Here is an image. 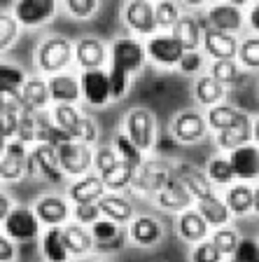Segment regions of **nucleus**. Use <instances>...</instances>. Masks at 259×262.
Wrapping results in <instances>:
<instances>
[{
	"mask_svg": "<svg viewBox=\"0 0 259 262\" xmlns=\"http://www.w3.org/2000/svg\"><path fill=\"white\" fill-rule=\"evenodd\" d=\"M59 10V0H16L14 3V19L19 26L38 28L52 21Z\"/></svg>",
	"mask_w": 259,
	"mask_h": 262,
	"instance_id": "9d476101",
	"label": "nucleus"
},
{
	"mask_svg": "<svg viewBox=\"0 0 259 262\" xmlns=\"http://www.w3.org/2000/svg\"><path fill=\"white\" fill-rule=\"evenodd\" d=\"M171 131H173V136H175V141L184 143V145L203 141L205 134H208L205 115H201L199 110H180V113L173 117Z\"/></svg>",
	"mask_w": 259,
	"mask_h": 262,
	"instance_id": "f8f14e48",
	"label": "nucleus"
},
{
	"mask_svg": "<svg viewBox=\"0 0 259 262\" xmlns=\"http://www.w3.org/2000/svg\"><path fill=\"white\" fill-rule=\"evenodd\" d=\"M112 147L117 150L119 159H122V162H126V164H131L133 169H138V166L145 162V159H143V150L135 145L129 136H126L124 131H119L117 136H114V145Z\"/></svg>",
	"mask_w": 259,
	"mask_h": 262,
	"instance_id": "a19ab883",
	"label": "nucleus"
},
{
	"mask_svg": "<svg viewBox=\"0 0 259 262\" xmlns=\"http://www.w3.org/2000/svg\"><path fill=\"white\" fill-rule=\"evenodd\" d=\"M194 208L199 211V215L208 223L210 229H220V227H227L229 220H231V211L227 208L224 199L222 196L210 194V196H203L199 202H194Z\"/></svg>",
	"mask_w": 259,
	"mask_h": 262,
	"instance_id": "bb28decb",
	"label": "nucleus"
},
{
	"mask_svg": "<svg viewBox=\"0 0 259 262\" xmlns=\"http://www.w3.org/2000/svg\"><path fill=\"white\" fill-rule=\"evenodd\" d=\"M124 24L138 35H157V16L150 0H129L124 5Z\"/></svg>",
	"mask_w": 259,
	"mask_h": 262,
	"instance_id": "ddd939ff",
	"label": "nucleus"
},
{
	"mask_svg": "<svg viewBox=\"0 0 259 262\" xmlns=\"http://www.w3.org/2000/svg\"><path fill=\"white\" fill-rule=\"evenodd\" d=\"M182 3H184L187 7H201V5H205L208 0H182Z\"/></svg>",
	"mask_w": 259,
	"mask_h": 262,
	"instance_id": "e2e57ef3",
	"label": "nucleus"
},
{
	"mask_svg": "<svg viewBox=\"0 0 259 262\" xmlns=\"http://www.w3.org/2000/svg\"><path fill=\"white\" fill-rule=\"evenodd\" d=\"M171 33L182 42L184 52H196V49L201 47V35H203V31H201V24L196 21V16L182 14L178 19V24L171 28Z\"/></svg>",
	"mask_w": 259,
	"mask_h": 262,
	"instance_id": "72a5a7b5",
	"label": "nucleus"
},
{
	"mask_svg": "<svg viewBox=\"0 0 259 262\" xmlns=\"http://www.w3.org/2000/svg\"><path fill=\"white\" fill-rule=\"evenodd\" d=\"M19 38V21L14 14L0 12V52H7Z\"/></svg>",
	"mask_w": 259,
	"mask_h": 262,
	"instance_id": "a18cd8bd",
	"label": "nucleus"
},
{
	"mask_svg": "<svg viewBox=\"0 0 259 262\" xmlns=\"http://www.w3.org/2000/svg\"><path fill=\"white\" fill-rule=\"evenodd\" d=\"M224 260H227V257L217 251L210 239L201 241V244H194V248L189 253V262H224Z\"/></svg>",
	"mask_w": 259,
	"mask_h": 262,
	"instance_id": "09e8293b",
	"label": "nucleus"
},
{
	"mask_svg": "<svg viewBox=\"0 0 259 262\" xmlns=\"http://www.w3.org/2000/svg\"><path fill=\"white\" fill-rule=\"evenodd\" d=\"M229 262H259V241L243 236L238 241L233 255L229 257Z\"/></svg>",
	"mask_w": 259,
	"mask_h": 262,
	"instance_id": "8fccbe9b",
	"label": "nucleus"
},
{
	"mask_svg": "<svg viewBox=\"0 0 259 262\" xmlns=\"http://www.w3.org/2000/svg\"><path fill=\"white\" fill-rule=\"evenodd\" d=\"M173 178H175V164H168L163 159H150L135 169L131 187L135 192H143V194H157Z\"/></svg>",
	"mask_w": 259,
	"mask_h": 262,
	"instance_id": "7ed1b4c3",
	"label": "nucleus"
},
{
	"mask_svg": "<svg viewBox=\"0 0 259 262\" xmlns=\"http://www.w3.org/2000/svg\"><path fill=\"white\" fill-rule=\"evenodd\" d=\"M61 232H63V244L68 248V253H70V257L80 260V257H86L93 251V239L89 227H82L75 220H70V223H65L61 227Z\"/></svg>",
	"mask_w": 259,
	"mask_h": 262,
	"instance_id": "cd10ccee",
	"label": "nucleus"
},
{
	"mask_svg": "<svg viewBox=\"0 0 259 262\" xmlns=\"http://www.w3.org/2000/svg\"><path fill=\"white\" fill-rule=\"evenodd\" d=\"M105 194H108L105 183H103V178L98 173H93V171L75 178L70 185H68V202H73V204H98Z\"/></svg>",
	"mask_w": 259,
	"mask_h": 262,
	"instance_id": "6ab92c4d",
	"label": "nucleus"
},
{
	"mask_svg": "<svg viewBox=\"0 0 259 262\" xmlns=\"http://www.w3.org/2000/svg\"><path fill=\"white\" fill-rule=\"evenodd\" d=\"M14 208V204H12V199L5 194V192L0 190V225L7 220V215H10V211Z\"/></svg>",
	"mask_w": 259,
	"mask_h": 262,
	"instance_id": "13d9d810",
	"label": "nucleus"
},
{
	"mask_svg": "<svg viewBox=\"0 0 259 262\" xmlns=\"http://www.w3.org/2000/svg\"><path fill=\"white\" fill-rule=\"evenodd\" d=\"M117 162H119V155L112 145H101L93 150V169H96L98 176L105 173L108 169H112Z\"/></svg>",
	"mask_w": 259,
	"mask_h": 262,
	"instance_id": "864d4df0",
	"label": "nucleus"
},
{
	"mask_svg": "<svg viewBox=\"0 0 259 262\" xmlns=\"http://www.w3.org/2000/svg\"><path fill=\"white\" fill-rule=\"evenodd\" d=\"M108 82H110V98H112V101H119V98H124L126 92H129L131 75H129V73H124V71H119V68H112V66H110Z\"/></svg>",
	"mask_w": 259,
	"mask_h": 262,
	"instance_id": "49530a36",
	"label": "nucleus"
},
{
	"mask_svg": "<svg viewBox=\"0 0 259 262\" xmlns=\"http://www.w3.org/2000/svg\"><path fill=\"white\" fill-rule=\"evenodd\" d=\"M175 178L182 183V187L192 194L194 202H199V199H203V196L215 194V187H213V183L208 180L205 171L196 169L194 164L178 162L175 164Z\"/></svg>",
	"mask_w": 259,
	"mask_h": 262,
	"instance_id": "aec40b11",
	"label": "nucleus"
},
{
	"mask_svg": "<svg viewBox=\"0 0 259 262\" xmlns=\"http://www.w3.org/2000/svg\"><path fill=\"white\" fill-rule=\"evenodd\" d=\"M208 26L224 33H236L243 28V10L229 5V3H217L208 10Z\"/></svg>",
	"mask_w": 259,
	"mask_h": 262,
	"instance_id": "c85d7f7f",
	"label": "nucleus"
},
{
	"mask_svg": "<svg viewBox=\"0 0 259 262\" xmlns=\"http://www.w3.org/2000/svg\"><path fill=\"white\" fill-rule=\"evenodd\" d=\"M210 241L215 244V248L222 253L224 257H231L233 251H236L238 241H241V236H238V232L233 227H220V229H213L210 234Z\"/></svg>",
	"mask_w": 259,
	"mask_h": 262,
	"instance_id": "37998d69",
	"label": "nucleus"
},
{
	"mask_svg": "<svg viewBox=\"0 0 259 262\" xmlns=\"http://www.w3.org/2000/svg\"><path fill=\"white\" fill-rule=\"evenodd\" d=\"M63 3L65 10L70 12V16H75V19H89L98 10V0H63Z\"/></svg>",
	"mask_w": 259,
	"mask_h": 262,
	"instance_id": "5fc2aeb1",
	"label": "nucleus"
},
{
	"mask_svg": "<svg viewBox=\"0 0 259 262\" xmlns=\"http://www.w3.org/2000/svg\"><path fill=\"white\" fill-rule=\"evenodd\" d=\"M108 59L112 68H119V71L133 75L145 66L147 52L135 38H117L112 42V47H110Z\"/></svg>",
	"mask_w": 259,
	"mask_h": 262,
	"instance_id": "6e6552de",
	"label": "nucleus"
},
{
	"mask_svg": "<svg viewBox=\"0 0 259 262\" xmlns=\"http://www.w3.org/2000/svg\"><path fill=\"white\" fill-rule=\"evenodd\" d=\"M175 227H178L180 239L187 241V244H201V241L210 239V227H208V223L199 215V211H196L194 206L180 213Z\"/></svg>",
	"mask_w": 259,
	"mask_h": 262,
	"instance_id": "393cba45",
	"label": "nucleus"
},
{
	"mask_svg": "<svg viewBox=\"0 0 259 262\" xmlns=\"http://www.w3.org/2000/svg\"><path fill=\"white\" fill-rule=\"evenodd\" d=\"M56 152H59V164H61L63 176L80 178V176L91 173V169H93L91 145L80 143V141H63L61 145H56Z\"/></svg>",
	"mask_w": 259,
	"mask_h": 262,
	"instance_id": "20e7f679",
	"label": "nucleus"
},
{
	"mask_svg": "<svg viewBox=\"0 0 259 262\" xmlns=\"http://www.w3.org/2000/svg\"><path fill=\"white\" fill-rule=\"evenodd\" d=\"M215 141H217V145H220V150H229V152L241 145L252 143V120H250V115L241 113L236 124H231L224 131H217Z\"/></svg>",
	"mask_w": 259,
	"mask_h": 262,
	"instance_id": "a878e982",
	"label": "nucleus"
},
{
	"mask_svg": "<svg viewBox=\"0 0 259 262\" xmlns=\"http://www.w3.org/2000/svg\"><path fill=\"white\" fill-rule=\"evenodd\" d=\"M3 232L10 236L14 244H26V241L38 239L42 234V225H40L35 211L28 206H14L3 223Z\"/></svg>",
	"mask_w": 259,
	"mask_h": 262,
	"instance_id": "423d86ee",
	"label": "nucleus"
},
{
	"mask_svg": "<svg viewBox=\"0 0 259 262\" xmlns=\"http://www.w3.org/2000/svg\"><path fill=\"white\" fill-rule=\"evenodd\" d=\"M73 59H75V45L63 35H49L35 49V66L40 73L47 75L63 73L73 63Z\"/></svg>",
	"mask_w": 259,
	"mask_h": 262,
	"instance_id": "f03ea898",
	"label": "nucleus"
},
{
	"mask_svg": "<svg viewBox=\"0 0 259 262\" xmlns=\"http://www.w3.org/2000/svg\"><path fill=\"white\" fill-rule=\"evenodd\" d=\"M21 101L33 113H40V110L47 108L49 101H52L49 98L47 80H42V77H26V82L21 87Z\"/></svg>",
	"mask_w": 259,
	"mask_h": 262,
	"instance_id": "473e14b6",
	"label": "nucleus"
},
{
	"mask_svg": "<svg viewBox=\"0 0 259 262\" xmlns=\"http://www.w3.org/2000/svg\"><path fill=\"white\" fill-rule=\"evenodd\" d=\"M178 68L184 73V75H194V73H199L201 68H203V56H201L199 52H184V56L180 59Z\"/></svg>",
	"mask_w": 259,
	"mask_h": 262,
	"instance_id": "6e6d98bb",
	"label": "nucleus"
},
{
	"mask_svg": "<svg viewBox=\"0 0 259 262\" xmlns=\"http://www.w3.org/2000/svg\"><path fill=\"white\" fill-rule=\"evenodd\" d=\"M35 115L33 110H23L19 115V124H16V141L26 143V145H35Z\"/></svg>",
	"mask_w": 259,
	"mask_h": 262,
	"instance_id": "de8ad7c7",
	"label": "nucleus"
},
{
	"mask_svg": "<svg viewBox=\"0 0 259 262\" xmlns=\"http://www.w3.org/2000/svg\"><path fill=\"white\" fill-rule=\"evenodd\" d=\"M93 239V251L98 253H117L126 246V236L122 232V225L112 223L108 218H101L89 227Z\"/></svg>",
	"mask_w": 259,
	"mask_h": 262,
	"instance_id": "f3484780",
	"label": "nucleus"
},
{
	"mask_svg": "<svg viewBox=\"0 0 259 262\" xmlns=\"http://www.w3.org/2000/svg\"><path fill=\"white\" fill-rule=\"evenodd\" d=\"M248 24H250V28H252L254 33L259 35V0L254 3L252 7H250V14H248Z\"/></svg>",
	"mask_w": 259,
	"mask_h": 262,
	"instance_id": "bf43d9fd",
	"label": "nucleus"
},
{
	"mask_svg": "<svg viewBox=\"0 0 259 262\" xmlns=\"http://www.w3.org/2000/svg\"><path fill=\"white\" fill-rule=\"evenodd\" d=\"M236 59L243 63V68L259 71V35H252V38H245L243 42H238Z\"/></svg>",
	"mask_w": 259,
	"mask_h": 262,
	"instance_id": "c03bdc74",
	"label": "nucleus"
},
{
	"mask_svg": "<svg viewBox=\"0 0 259 262\" xmlns=\"http://www.w3.org/2000/svg\"><path fill=\"white\" fill-rule=\"evenodd\" d=\"M28 173L31 176H40V178L49 180V183H59L63 178L59 164V152L56 145L49 143H35L28 150Z\"/></svg>",
	"mask_w": 259,
	"mask_h": 262,
	"instance_id": "0eeeda50",
	"label": "nucleus"
},
{
	"mask_svg": "<svg viewBox=\"0 0 259 262\" xmlns=\"http://www.w3.org/2000/svg\"><path fill=\"white\" fill-rule=\"evenodd\" d=\"M75 61L84 71H98L108 61V49L93 35H84L75 42Z\"/></svg>",
	"mask_w": 259,
	"mask_h": 262,
	"instance_id": "5701e85b",
	"label": "nucleus"
},
{
	"mask_svg": "<svg viewBox=\"0 0 259 262\" xmlns=\"http://www.w3.org/2000/svg\"><path fill=\"white\" fill-rule=\"evenodd\" d=\"M194 96L201 105L213 108V105L224 101V84H220V82L210 75H201L194 84Z\"/></svg>",
	"mask_w": 259,
	"mask_h": 262,
	"instance_id": "c9c22d12",
	"label": "nucleus"
},
{
	"mask_svg": "<svg viewBox=\"0 0 259 262\" xmlns=\"http://www.w3.org/2000/svg\"><path fill=\"white\" fill-rule=\"evenodd\" d=\"M252 213L259 215V185L254 187V199H252Z\"/></svg>",
	"mask_w": 259,
	"mask_h": 262,
	"instance_id": "680f3d73",
	"label": "nucleus"
},
{
	"mask_svg": "<svg viewBox=\"0 0 259 262\" xmlns=\"http://www.w3.org/2000/svg\"><path fill=\"white\" fill-rule=\"evenodd\" d=\"M205 176H208V180L213 183L215 190L217 187H229L236 183V176H233V171H231L229 157H224V155H217V157H213L210 162H208Z\"/></svg>",
	"mask_w": 259,
	"mask_h": 262,
	"instance_id": "4c0bfd02",
	"label": "nucleus"
},
{
	"mask_svg": "<svg viewBox=\"0 0 259 262\" xmlns=\"http://www.w3.org/2000/svg\"><path fill=\"white\" fill-rule=\"evenodd\" d=\"M52 120L70 141H80L91 145L98 138L96 122L91 117H86L77 105H54L52 108Z\"/></svg>",
	"mask_w": 259,
	"mask_h": 262,
	"instance_id": "f257e3e1",
	"label": "nucleus"
},
{
	"mask_svg": "<svg viewBox=\"0 0 259 262\" xmlns=\"http://www.w3.org/2000/svg\"><path fill=\"white\" fill-rule=\"evenodd\" d=\"M163 236V227L157 218L152 215H135L129 223V239L138 248H152L157 246Z\"/></svg>",
	"mask_w": 259,
	"mask_h": 262,
	"instance_id": "412c9836",
	"label": "nucleus"
},
{
	"mask_svg": "<svg viewBox=\"0 0 259 262\" xmlns=\"http://www.w3.org/2000/svg\"><path fill=\"white\" fill-rule=\"evenodd\" d=\"M26 82V73L14 63H0V101L10 92H19Z\"/></svg>",
	"mask_w": 259,
	"mask_h": 262,
	"instance_id": "ea45409f",
	"label": "nucleus"
},
{
	"mask_svg": "<svg viewBox=\"0 0 259 262\" xmlns=\"http://www.w3.org/2000/svg\"><path fill=\"white\" fill-rule=\"evenodd\" d=\"M31 208L35 211V215H38L42 227H63V225L70 223V218H73L70 202H68L65 196H59V194L38 196Z\"/></svg>",
	"mask_w": 259,
	"mask_h": 262,
	"instance_id": "1a4fd4ad",
	"label": "nucleus"
},
{
	"mask_svg": "<svg viewBox=\"0 0 259 262\" xmlns=\"http://www.w3.org/2000/svg\"><path fill=\"white\" fill-rule=\"evenodd\" d=\"M28 173V145L21 141H10L3 152V162H0V180L12 183L19 180Z\"/></svg>",
	"mask_w": 259,
	"mask_h": 262,
	"instance_id": "dca6fc26",
	"label": "nucleus"
},
{
	"mask_svg": "<svg viewBox=\"0 0 259 262\" xmlns=\"http://www.w3.org/2000/svg\"><path fill=\"white\" fill-rule=\"evenodd\" d=\"M150 3H152V0H150Z\"/></svg>",
	"mask_w": 259,
	"mask_h": 262,
	"instance_id": "338daca9",
	"label": "nucleus"
},
{
	"mask_svg": "<svg viewBox=\"0 0 259 262\" xmlns=\"http://www.w3.org/2000/svg\"><path fill=\"white\" fill-rule=\"evenodd\" d=\"M229 5H233V7H238V10H241V7H245L250 3V0H227Z\"/></svg>",
	"mask_w": 259,
	"mask_h": 262,
	"instance_id": "0e129e2a",
	"label": "nucleus"
},
{
	"mask_svg": "<svg viewBox=\"0 0 259 262\" xmlns=\"http://www.w3.org/2000/svg\"><path fill=\"white\" fill-rule=\"evenodd\" d=\"M122 131L140 147L143 152L152 150L154 143H157V122H154V115L147 108L129 110L124 117V129Z\"/></svg>",
	"mask_w": 259,
	"mask_h": 262,
	"instance_id": "39448f33",
	"label": "nucleus"
},
{
	"mask_svg": "<svg viewBox=\"0 0 259 262\" xmlns=\"http://www.w3.org/2000/svg\"><path fill=\"white\" fill-rule=\"evenodd\" d=\"M47 87H49V98L54 101V105H77V101L82 98L80 80L75 75H68V73L49 75Z\"/></svg>",
	"mask_w": 259,
	"mask_h": 262,
	"instance_id": "4be33fe9",
	"label": "nucleus"
},
{
	"mask_svg": "<svg viewBox=\"0 0 259 262\" xmlns=\"http://www.w3.org/2000/svg\"><path fill=\"white\" fill-rule=\"evenodd\" d=\"M154 202H157L159 208H163V211H168V213H178V215L194 206L192 194L184 190L178 178H173L166 187H161V190L154 194Z\"/></svg>",
	"mask_w": 259,
	"mask_h": 262,
	"instance_id": "b1692460",
	"label": "nucleus"
},
{
	"mask_svg": "<svg viewBox=\"0 0 259 262\" xmlns=\"http://www.w3.org/2000/svg\"><path fill=\"white\" fill-rule=\"evenodd\" d=\"M229 164L236 176V183H254L259 180V145L248 143L229 152Z\"/></svg>",
	"mask_w": 259,
	"mask_h": 262,
	"instance_id": "4468645a",
	"label": "nucleus"
},
{
	"mask_svg": "<svg viewBox=\"0 0 259 262\" xmlns=\"http://www.w3.org/2000/svg\"><path fill=\"white\" fill-rule=\"evenodd\" d=\"M241 113H243V110H238L236 105H229V103L222 101V103L208 108V113H205V124H208L210 131L217 134V131H224L231 124H236L238 117H241Z\"/></svg>",
	"mask_w": 259,
	"mask_h": 262,
	"instance_id": "f704fd0d",
	"label": "nucleus"
},
{
	"mask_svg": "<svg viewBox=\"0 0 259 262\" xmlns=\"http://www.w3.org/2000/svg\"><path fill=\"white\" fill-rule=\"evenodd\" d=\"M210 77H215L220 84H238L245 77L243 68L238 66L236 59H224V61H213L210 66Z\"/></svg>",
	"mask_w": 259,
	"mask_h": 262,
	"instance_id": "58836bf2",
	"label": "nucleus"
},
{
	"mask_svg": "<svg viewBox=\"0 0 259 262\" xmlns=\"http://www.w3.org/2000/svg\"><path fill=\"white\" fill-rule=\"evenodd\" d=\"M101 218H103V213L98 204H75V208H73V220L77 225H82V227H91Z\"/></svg>",
	"mask_w": 259,
	"mask_h": 262,
	"instance_id": "603ef678",
	"label": "nucleus"
},
{
	"mask_svg": "<svg viewBox=\"0 0 259 262\" xmlns=\"http://www.w3.org/2000/svg\"><path fill=\"white\" fill-rule=\"evenodd\" d=\"M154 16H157V26L163 28V31H171L178 19L182 16L180 12V5L175 0H157V5H154Z\"/></svg>",
	"mask_w": 259,
	"mask_h": 262,
	"instance_id": "79ce46f5",
	"label": "nucleus"
},
{
	"mask_svg": "<svg viewBox=\"0 0 259 262\" xmlns=\"http://www.w3.org/2000/svg\"><path fill=\"white\" fill-rule=\"evenodd\" d=\"M145 52L154 63L163 66V68H173L178 66L180 59L184 56V47L173 33H157L152 35L145 45Z\"/></svg>",
	"mask_w": 259,
	"mask_h": 262,
	"instance_id": "9b49d317",
	"label": "nucleus"
},
{
	"mask_svg": "<svg viewBox=\"0 0 259 262\" xmlns=\"http://www.w3.org/2000/svg\"><path fill=\"white\" fill-rule=\"evenodd\" d=\"M80 89H82V98L93 108H103L108 105L110 98V82H108V71H84L80 75Z\"/></svg>",
	"mask_w": 259,
	"mask_h": 262,
	"instance_id": "2eb2a0df",
	"label": "nucleus"
},
{
	"mask_svg": "<svg viewBox=\"0 0 259 262\" xmlns=\"http://www.w3.org/2000/svg\"><path fill=\"white\" fill-rule=\"evenodd\" d=\"M98 206H101L103 218L112 220V223H117V225H129L131 220L135 218L131 202L126 196L119 194V192H108V194L98 202Z\"/></svg>",
	"mask_w": 259,
	"mask_h": 262,
	"instance_id": "c756f323",
	"label": "nucleus"
},
{
	"mask_svg": "<svg viewBox=\"0 0 259 262\" xmlns=\"http://www.w3.org/2000/svg\"><path fill=\"white\" fill-rule=\"evenodd\" d=\"M201 45H203L205 54L213 56V61H224V59H236L238 54V40L233 33H224L217 28H201Z\"/></svg>",
	"mask_w": 259,
	"mask_h": 262,
	"instance_id": "a211bd4d",
	"label": "nucleus"
},
{
	"mask_svg": "<svg viewBox=\"0 0 259 262\" xmlns=\"http://www.w3.org/2000/svg\"><path fill=\"white\" fill-rule=\"evenodd\" d=\"M252 143L254 145H259V117L257 120H252Z\"/></svg>",
	"mask_w": 259,
	"mask_h": 262,
	"instance_id": "052dcab7",
	"label": "nucleus"
},
{
	"mask_svg": "<svg viewBox=\"0 0 259 262\" xmlns=\"http://www.w3.org/2000/svg\"><path fill=\"white\" fill-rule=\"evenodd\" d=\"M14 260H16V244L5 232H0V262H14Z\"/></svg>",
	"mask_w": 259,
	"mask_h": 262,
	"instance_id": "4d7b16f0",
	"label": "nucleus"
},
{
	"mask_svg": "<svg viewBox=\"0 0 259 262\" xmlns=\"http://www.w3.org/2000/svg\"><path fill=\"white\" fill-rule=\"evenodd\" d=\"M77 262H98V260H93V257H80Z\"/></svg>",
	"mask_w": 259,
	"mask_h": 262,
	"instance_id": "69168bd1",
	"label": "nucleus"
},
{
	"mask_svg": "<svg viewBox=\"0 0 259 262\" xmlns=\"http://www.w3.org/2000/svg\"><path fill=\"white\" fill-rule=\"evenodd\" d=\"M21 113H14V110H0V147H5L10 141H14L16 124H19V115Z\"/></svg>",
	"mask_w": 259,
	"mask_h": 262,
	"instance_id": "3c124183",
	"label": "nucleus"
},
{
	"mask_svg": "<svg viewBox=\"0 0 259 262\" xmlns=\"http://www.w3.org/2000/svg\"><path fill=\"white\" fill-rule=\"evenodd\" d=\"M133 176H135L133 166L119 159L112 169H108L105 173H101V178H103V183H105V190L108 192H122L133 183Z\"/></svg>",
	"mask_w": 259,
	"mask_h": 262,
	"instance_id": "e433bc0d",
	"label": "nucleus"
},
{
	"mask_svg": "<svg viewBox=\"0 0 259 262\" xmlns=\"http://www.w3.org/2000/svg\"><path fill=\"white\" fill-rule=\"evenodd\" d=\"M254 187L250 183H233L224 192V204L231 211V215H248L252 213Z\"/></svg>",
	"mask_w": 259,
	"mask_h": 262,
	"instance_id": "2f4dec72",
	"label": "nucleus"
},
{
	"mask_svg": "<svg viewBox=\"0 0 259 262\" xmlns=\"http://www.w3.org/2000/svg\"><path fill=\"white\" fill-rule=\"evenodd\" d=\"M40 251L47 262H68L70 253L63 244V232L61 227H44L40 234Z\"/></svg>",
	"mask_w": 259,
	"mask_h": 262,
	"instance_id": "7c9ffc66",
	"label": "nucleus"
}]
</instances>
